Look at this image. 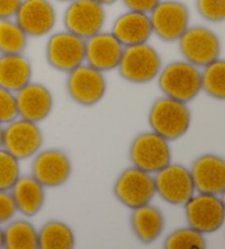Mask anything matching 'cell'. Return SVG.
Returning <instances> with one entry per match:
<instances>
[{
  "label": "cell",
  "mask_w": 225,
  "mask_h": 249,
  "mask_svg": "<svg viewBox=\"0 0 225 249\" xmlns=\"http://www.w3.org/2000/svg\"><path fill=\"white\" fill-rule=\"evenodd\" d=\"M147 120L150 130L171 143L189 132L192 112L188 104L163 96L150 106Z\"/></svg>",
  "instance_id": "obj_1"
},
{
  "label": "cell",
  "mask_w": 225,
  "mask_h": 249,
  "mask_svg": "<svg viewBox=\"0 0 225 249\" xmlns=\"http://www.w3.org/2000/svg\"><path fill=\"white\" fill-rule=\"evenodd\" d=\"M163 96L185 104L193 101L201 91V70L185 59L163 66L157 77Z\"/></svg>",
  "instance_id": "obj_2"
},
{
  "label": "cell",
  "mask_w": 225,
  "mask_h": 249,
  "mask_svg": "<svg viewBox=\"0 0 225 249\" xmlns=\"http://www.w3.org/2000/svg\"><path fill=\"white\" fill-rule=\"evenodd\" d=\"M163 68L158 51L149 42L125 46L118 65L119 75L133 85H146L157 79Z\"/></svg>",
  "instance_id": "obj_3"
},
{
  "label": "cell",
  "mask_w": 225,
  "mask_h": 249,
  "mask_svg": "<svg viewBox=\"0 0 225 249\" xmlns=\"http://www.w3.org/2000/svg\"><path fill=\"white\" fill-rule=\"evenodd\" d=\"M129 160L132 166L155 175L171 162L170 142L152 130L142 132L130 144Z\"/></svg>",
  "instance_id": "obj_4"
},
{
  "label": "cell",
  "mask_w": 225,
  "mask_h": 249,
  "mask_svg": "<svg viewBox=\"0 0 225 249\" xmlns=\"http://www.w3.org/2000/svg\"><path fill=\"white\" fill-rule=\"evenodd\" d=\"M177 43L183 59L200 70L221 58L222 54L220 36L206 25H190Z\"/></svg>",
  "instance_id": "obj_5"
},
{
  "label": "cell",
  "mask_w": 225,
  "mask_h": 249,
  "mask_svg": "<svg viewBox=\"0 0 225 249\" xmlns=\"http://www.w3.org/2000/svg\"><path fill=\"white\" fill-rule=\"evenodd\" d=\"M112 192L116 201L129 210L152 203L156 196L154 175L134 166L128 167L116 177Z\"/></svg>",
  "instance_id": "obj_6"
},
{
  "label": "cell",
  "mask_w": 225,
  "mask_h": 249,
  "mask_svg": "<svg viewBox=\"0 0 225 249\" xmlns=\"http://www.w3.org/2000/svg\"><path fill=\"white\" fill-rule=\"evenodd\" d=\"M105 72L88 64H81L67 72L66 91L73 102L84 108L94 107L103 100L107 93Z\"/></svg>",
  "instance_id": "obj_7"
},
{
  "label": "cell",
  "mask_w": 225,
  "mask_h": 249,
  "mask_svg": "<svg viewBox=\"0 0 225 249\" xmlns=\"http://www.w3.org/2000/svg\"><path fill=\"white\" fill-rule=\"evenodd\" d=\"M149 16L153 36L166 43L178 41L191 21L188 6L180 0H161Z\"/></svg>",
  "instance_id": "obj_8"
},
{
  "label": "cell",
  "mask_w": 225,
  "mask_h": 249,
  "mask_svg": "<svg viewBox=\"0 0 225 249\" xmlns=\"http://www.w3.org/2000/svg\"><path fill=\"white\" fill-rule=\"evenodd\" d=\"M185 217L187 224L203 235H209L222 229L225 221L223 196L209 193H194L185 203Z\"/></svg>",
  "instance_id": "obj_9"
},
{
  "label": "cell",
  "mask_w": 225,
  "mask_h": 249,
  "mask_svg": "<svg viewBox=\"0 0 225 249\" xmlns=\"http://www.w3.org/2000/svg\"><path fill=\"white\" fill-rule=\"evenodd\" d=\"M40 123L17 118L3 127V145L8 153L17 160H31L41 151L44 136Z\"/></svg>",
  "instance_id": "obj_10"
},
{
  "label": "cell",
  "mask_w": 225,
  "mask_h": 249,
  "mask_svg": "<svg viewBox=\"0 0 225 249\" xmlns=\"http://www.w3.org/2000/svg\"><path fill=\"white\" fill-rule=\"evenodd\" d=\"M154 181L156 196L175 207H184L196 193L190 169L183 164L170 162L154 175Z\"/></svg>",
  "instance_id": "obj_11"
},
{
  "label": "cell",
  "mask_w": 225,
  "mask_h": 249,
  "mask_svg": "<svg viewBox=\"0 0 225 249\" xmlns=\"http://www.w3.org/2000/svg\"><path fill=\"white\" fill-rule=\"evenodd\" d=\"M45 58L54 71L67 74L85 63V40L66 30L51 33L45 45Z\"/></svg>",
  "instance_id": "obj_12"
},
{
  "label": "cell",
  "mask_w": 225,
  "mask_h": 249,
  "mask_svg": "<svg viewBox=\"0 0 225 249\" xmlns=\"http://www.w3.org/2000/svg\"><path fill=\"white\" fill-rule=\"evenodd\" d=\"M106 20L105 6L94 0H73L63 16L65 30L84 40L103 31Z\"/></svg>",
  "instance_id": "obj_13"
},
{
  "label": "cell",
  "mask_w": 225,
  "mask_h": 249,
  "mask_svg": "<svg viewBox=\"0 0 225 249\" xmlns=\"http://www.w3.org/2000/svg\"><path fill=\"white\" fill-rule=\"evenodd\" d=\"M73 174V162L68 154L60 148L41 149L33 157L31 175L45 189L66 184Z\"/></svg>",
  "instance_id": "obj_14"
},
{
  "label": "cell",
  "mask_w": 225,
  "mask_h": 249,
  "mask_svg": "<svg viewBox=\"0 0 225 249\" xmlns=\"http://www.w3.org/2000/svg\"><path fill=\"white\" fill-rule=\"evenodd\" d=\"M14 19L29 37H43L53 32L57 12L52 0H22Z\"/></svg>",
  "instance_id": "obj_15"
},
{
  "label": "cell",
  "mask_w": 225,
  "mask_h": 249,
  "mask_svg": "<svg viewBox=\"0 0 225 249\" xmlns=\"http://www.w3.org/2000/svg\"><path fill=\"white\" fill-rule=\"evenodd\" d=\"M196 192L223 196L225 191V160L218 154L198 156L190 166Z\"/></svg>",
  "instance_id": "obj_16"
},
{
  "label": "cell",
  "mask_w": 225,
  "mask_h": 249,
  "mask_svg": "<svg viewBox=\"0 0 225 249\" xmlns=\"http://www.w3.org/2000/svg\"><path fill=\"white\" fill-rule=\"evenodd\" d=\"M124 46L112 32L101 31L85 40V63L102 72L118 68Z\"/></svg>",
  "instance_id": "obj_17"
},
{
  "label": "cell",
  "mask_w": 225,
  "mask_h": 249,
  "mask_svg": "<svg viewBox=\"0 0 225 249\" xmlns=\"http://www.w3.org/2000/svg\"><path fill=\"white\" fill-rule=\"evenodd\" d=\"M15 94L19 118L41 123L53 111V93L45 85L31 81Z\"/></svg>",
  "instance_id": "obj_18"
},
{
  "label": "cell",
  "mask_w": 225,
  "mask_h": 249,
  "mask_svg": "<svg viewBox=\"0 0 225 249\" xmlns=\"http://www.w3.org/2000/svg\"><path fill=\"white\" fill-rule=\"evenodd\" d=\"M111 32L124 47L147 43L153 36L149 14L133 10L120 15L112 24Z\"/></svg>",
  "instance_id": "obj_19"
},
{
  "label": "cell",
  "mask_w": 225,
  "mask_h": 249,
  "mask_svg": "<svg viewBox=\"0 0 225 249\" xmlns=\"http://www.w3.org/2000/svg\"><path fill=\"white\" fill-rule=\"evenodd\" d=\"M130 225L133 235L143 245H150L163 235L166 220L162 210L149 203L131 210Z\"/></svg>",
  "instance_id": "obj_20"
},
{
  "label": "cell",
  "mask_w": 225,
  "mask_h": 249,
  "mask_svg": "<svg viewBox=\"0 0 225 249\" xmlns=\"http://www.w3.org/2000/svg\"><path fill=\"white\" fill-rule=\"evenodd\" d=\"M10 192L14 197L17 211L25 217L38 215L44 208L46 200L45 188L31 175H21Z\"/></svg>",
  "instance_id": "obj_21"
},
{
  "label": "cell",
  "mask_w": 225,
  "mask_h": 249,
  "mask_svg": "<svg viewBox=\"0 0 225 249\" xmlns=\"http://www.w3.org/2000/svg\"><path fill=\"white\" fill-rule=\"evenodd\" d=\"M32 76V63L24 53L0 55V87L16 93L31 83Z\"/></svg>",
  "instance_id": "obj_22"
},
{
  "label": "cell",
  "mask_w": 225,
  "mask_h": 249,
  "mask_svg": "<svg viewBox=\"0 0 225 249\" xmlns=\"http://www.w3.org/2000/svg\"><path fill=\"white\" fill-rule=\"evenodd\" d=\"M40 249H72L76 246L75 231L67 223L51 220L38 231Z\"/></svg>",
  "instance_id": "obj_23"
},
{
  "label": "cell",
  "mask_w": 225,
  "mask_h": 249,
  "mask_svg": "<svg viewBox=\"0 0 225 249\" xmlns=\"http://www.w3.org/2000/svg\"><path fill=\"white\" fill-rule=\"evenodd\" d=\"M3 248L38 249V230L25 218L11 220L3 229Z\"/></svg>",
  "instance_id": "obj_24"
},
{
  "label": "cell",
  "mask_w": 225,
  "mask_h": 249,
  "mask_svg": "<svg viewBox=\"0 0 225 249\" xmlns=\"http://www.w3.org/2000/svg\"><path fill=\"white\" fill-rule=\"evenodd\" d=\"M29 38L15 19L0 20V55L23 54Z\"/></svg>",
  "instance_id": "obj_25"
},
{
  "label": "cell",
  "mask_w": 225,
  "mask_h": 249,
  "mask_svg": "<svg viewBox=\"0 0 225 249\" xmlns=\"http://www.w3.org/2000/svg\"><path fill=\"white\" fill-rule=\"evenodd\" d=\"M201 91L214 100L225 99V62L222 57L201 68Z\"/></svg>",
  "instance_id": "obj_26"
},
{
  "label": "cell",
  "mask_w": 225,
  "mask_h": 249,
  "mask_svg": "<svg viewBox=\"0 0 225 249\" xmlns=\"http://www.w3.org/2000/svg\"><path fill=\"white\" fill-rule=\"evenodd\" d=\"M206 244V235L188 225L168 234L163 247L166 249H205Z\"/></svg>",
  "instance_id": "obj_27"
},
{
  "label": "cell",
  "mask_w": 225,
  "mask_h": 249,
  "mask_svg": "<svg viewBox=\"0 0 225 249\" xmlns=\"http://www.w3.org/2000/svg\"><path fill=\"white\" fill-rule=\"evenodd\" d=\"M20 176V160L5 148H0V190L10 191Z\"/></svg>",
  "instance_id": "obj_28"
},
{
  "label": "cell",
  "mask_w": 225,
  "mask_h": 249,
  "mask_svg": "<svg viewBox=\"0 0 225 249\" xmlns=\"http://www.w3.org/2000/svg\"><path fill=\"white\" fill-rule=\"evenodd\" d=\"M196 9L206 22L221 23L225 20V0H196Z\"/></svg>",
  "instance_id": "obj_29"
},
{
  "label": "cell",
  "mask_w": 225,
  "mask_h": 249,
  "mask_svg": "<svg viewBox=\"0 0 225 249\" xmlns=\"http://www.w3.org/2000/svg\"><path fill=\"white\" fill-rule=\"evenodd\" d=\"M18 117L15 92L0 87V124L6 125Z\"/></svg>",
  "instance_id": "obj_30"
},
{
  "label": "cell",
  "mask_w": 225,
  "mask_h": 249,
  "mask_svg": "<svg viewBox=\"0 0 225 249\" xmlns=\"http://www.w3.org/2000/svg\"><path fill=\"white\" fill-rule=\"evenodd\" d=\"M18 213L10 191L0 190V225L14 220Z\"/></svg>",
  "instance_id": "obj_31"
},
{
  "label": "cell",
  "mask_w": 225,
  "mask_h": 249,
  "mask_svg": "<svg viewBox=\"0 0 225 249\" xmlns=\"http://www.w3.org/2000/svg\"><path fill=\"white\" fill-rule=\"evenodd\" d=\"M128 10L150 14L161 0H121Z\"/></svg>",
  "instance_id": "obj_32"
},
{
  "label": "cell",
  "mask_w": 225,
  "mask_h": 249,
  "mask_svg": "<svg viewBox=\"0 0 225 249\" xmlns=\"http://www.w3.org/2000/svg\"><path fill=\"white\" fill-rule=\"evenodd\" d=\"M22 0H0V20L14 19Z\"/></svg>",
  "instance_id": "obj_33"
},
{
  "label": "cell",
  "mask_w": 225,
  "mask_h": 249,
  "mask_svg": "<svg viewBox=\"0 0 225 249\" xmlns=\"http://www.w3.org/2000/svg\"><path fill=\"white\" fill-rule=\"evenodd\" d=\"M94 1H97L100 3L102 6H110V5H113L116 1H119V0H94Z\"/></svg>",
  "instance_id": "obj_34"
},
{
  "label": "cell",
  "mask_w": 225,
  "mask_h": 249,
  "mask_svg": "<svg viewBox=\"0 0 225 249\" xmlns=\"http://www.w3.org/2000/svg\"><path fill=\"white\" fill-rule=\"evenodd\" d=\"M3 127H5V125L0 124V148H2L3 145Z\"/></svg>",
  "instance_id": "obj_35"
},
{
  "label": "cell",
  "mask_w": 225,
  "mask_h": 249,
  "mask_svg": "<svg viewBox=\"0 0 225 249\" xmlns=\"http://www.w3.org/2000/svg\"><path fill=\"white\" fill-rule=\"evenodd\" d=\"M0 248H3V229L0 226Z\"/></svg>",
  "instance_id": "obj_36"
},
{
  "label": "cell",
  "mask_w": 225,
  "mask_h": 249,
  "mask_svg": "<svg viewBox=\"0 0 225 249\" xmlns=\"http://www.w3.org/2000/svg\"><path fill=\"white\" fill-rule=\"evenodd\" d=\"M54 1H57V2H63V3H68L73 1V0H54Z\"/></svg>",
  "instance_id": "obj_37"
}]
</instances>
